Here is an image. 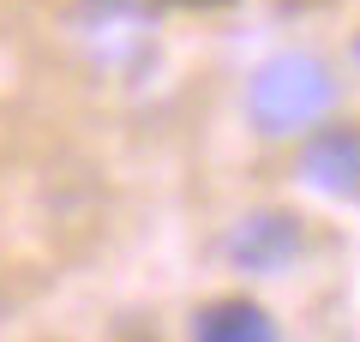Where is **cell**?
Returning a JSON list of instances; mask_svg holds the SVG:
<instances>
[{"mask_svg": "<svg viewBox=\"0 0 360 342\" xmlns=\"http://www.w3.org/2000/svg\"><path fill=\"white\" fill-rule=\"evenodd\" d=\"M193 342H283V336H276V324H270V312H264L258 300L229 294V300L198 306V318H193Z\"/></svg>", "mask_w": 360, "mask_h": 342, "instance_id": "277c9868", "label": "cell"}, {"mask_svg": "<svg viewBox=\"0 0 360 342\" xmlns=\"http://www.w3.org/2000/svg\"><path fill=\"white\" fill-rule=\"evenodd\" d=\"M174 6H217V0H174Z\"/></svg>", "mask_w": 360, "mask_h": 342, "instance_id": "5b68a950", "label": "cell"}, {"mask_svg": "<svg viewBox=\"0 0 360 342\" xmlns=\"http://www.w3.org/2000/svg\"><path fill=\"white\" fill-rule=\"evenodd\" d=\"M330 102H336L330 66L319 54H300V49L270 54L252 72V84H246V114H252V127L264 139H288V132L319 127Z\"/></svg>", "mask_w": 360, "mask_h": 342, "instance_id": "6da1fadb", "label": "cell"}, {"mask_svg": "<svg viewBox=\"0 0 360 342\" xmlns=\"http://www.w3.org/2000/svg\"><path fill=\"white\" fill-rule=\"evenodd\" d=\"M300 175L330 198H360V127H319L300 151Z\"/></svg>", "mask_w": 360, "mask_h": 342, "instance_id": "7a4b0ae2", "label": "cell"}, {"mask_svg": "<svg viewBox=\"0 0 360 342\" xmlns=\"http://www.w3.org/2000/svg\"><path fill=\"white\" fill-rule=\"evenodd\" d=\"M354 54H360V42H354Z\"/></svg>", "mask_w": 360, "mask_h": 342, "instance_id": "8992f818", "label": "cell"}, {"mask_svg": "<svg viewBox=\"0 0 360 342\" xmlns=\"http://www.w3.org/2000/svg\"><path fill=\"white\" fill-rule=\"evenodd\" d=\"M300 253V222L288 210H246L229 234V258L240 270H276Z\"/></svg>", "mask_w": 360, "mask_h": 342, "instance_id": "3957f363", "label": "cell"}]
</instances>
